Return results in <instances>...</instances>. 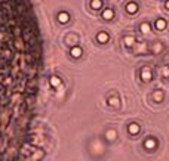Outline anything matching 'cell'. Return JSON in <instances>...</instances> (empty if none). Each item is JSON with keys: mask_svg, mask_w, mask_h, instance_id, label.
<instances>
[{"mask_svg": "<svg viewBox=\"0 0 169 161\" xmlns=\"http://www.w3.org/2000/svg\"><path fill=\"white\" fill-rule=\"evenodd\" d=\"M141 79H142V81H150L151 79H153V74H151V70L150 68H142V71H141Z\"/></svg>", "mask_w": 169, "mask_h": 161, "instance_id": "cell-1", "label": "cell"}, {"mask_svg": "<svg viewBox=\"0 0 169 161\" xmlns=\"http://www.w3.org/2000/svg\"><path fill=\"white\" fill-rule=\"evenodd\" d=\"M82 53H83V50H82L80 46H73V47L70 49V55H71L73 58H80Z\"/></svg>", "mask_w": 169, "mask_h": 161, "instance_id": "cell-2", "label": "cell"}, {"mask_svg": "<svg viewBox=\"0 0 169 161\" xmlns=\"http://www.w3.org/2000/svg\"><path fill=\"white\" fill-rule=\"evenodd\" d=\"M56 18H58V21H59L61 24H67V22L70 21V15H68L67 12H59Z\"/></svg>", "mask_w": 169, "mask_h": 161, "instance_id": "cell-3", "label": "cell"}, {"mask_svg": "<svg viewBox=\"0 0 169 161\" xmlns=\"http://www.w3.org/2000/svg\"><path fill=\"white\" fill-rule=\"evenodd\" d=\"M127 130H129L130 135H138L139 130H141V127H139V124H136V123H130L129 127H127Z\"/></svg>", "mask_w": 169, "mask_h": 161, "instance_id": "cell-4", "label": "cell"}, {"mask_svg": "<svg viewBox=\"0 0 169 161\" xmlns=\"http://www.w3.org/2000/svg\"><path fill=\"white\" fill-rule=\"evenodd\" d=\"M126 10H127V13H136V10H138V4H136L135 1L127 3V4H126Z\"/></svg>", "mask_w": 169, "mask_h": 161, "instance_id": "cell-5", "label": "cell"}, {"mask_svg": "<svg viewBox=\"0 0 169 161\" xmlns=\"http://www.w3.org/2000/svg\"><path fill=\"white\" fill-rule=\"evenodd\" d=\"M156 145H157L156 139H145V142H144V146H145L147 149H154Z\"/></svg>", "mask_w": 169, "mask_h": 161, "instance_id": "cell-6", "label": "cell"}, {"mask_svg": "<svg viewBox=\"0 0 169 161\" xmlns=\"http://www.w3.org/2000/svg\"><path fill=\"white\" fill-rule=\"evenodd\" d=\"M113 16H114L113 9H105V10H104V13H102V18H104L105 21H111V19H113Z\"/></svg>", "mask_w": 169, "mask_h": 161, "instance_id": "cell-7", "label": "cell"}, {"mask_svg": "<svg viewBox=\"0 0 169 161\" xmlns=\"http://www.w3.org/2000/svg\"><path fill=\"white\" fill-rule=\"evenodd\" d=\"M154 25H156V28H157V30H160V31H162V30H165V28H166V21H165L163 18H159V19L156 21V24H154Z\"/></svg>", "mask_w": 169, "mask_h": 161, "instance_id": "cell-8", "label": "cell"}, {"mask_svg": "<svg viewBox=\"0 0 169 161\" xmlns=\"http://www.w3.org/2000/svg\"><path fill=\"white\" fill-rule=\"evenodd\" d=\"M96 40L99 41V43H107V41H108V34H107V33H104V31H101V33H98Z\"/></svg>", "mask_w": 169, "mask_h": 161, "instance_id": "cell-9", "label": "cell"}, {"mask_svg": "<svg viewBox=\"0 0 169 161\" xmlns=\"http://www.w3.org/2000/svg\"><path fill=\"white\" fill-rule=\"evenodd\" d=\"M49 83H50L52 87H58V86H61V79L56 77V76H52V77L49 79Z\"/></svg>", "mask_w": 169, "mask_h": 161, "instance_id": "cell-10", "label": "cell"}, {"mask_svg": "<svg viewBox=\"0 0 169 161\" xmlns=\"http://www.w3.org/2000/svg\"><path fill=\"white\" fill-rule=\"evenodd\" d=\"M90 7L95 9V10H98V9L102 7V1H101V0H92V1H90Z\"/></svg>", "mask_w": 169, "mask_h": 161, "instance_id": "cell-11", "label": "cell"}, {"mask_svg": "<svg viewBox=\"0 0 169 161\" xmlns=\"http://www.w3.org/2000/svg\"><path fill=\"white\" fill-rule=\"evenodd\" d=\"M108 105H110V107H111V105H113V107H119V105H120L119 98H110V99H108Z\"/></svg>", "mask_w": 169, "mask_h": 161, "instance_id": "cell-12", "label": "cell"}, {"mask_svg": "<svg viewBox=\"0 0 169 161\" xmlns=\"http://www.w3.org/2000/svg\"><path fill=\"white\" fill-rule=\"evenodd\" d=\"M123 41H125V44H126V46H132V44L135 43V39H133L132 36H126V37L123 39Z\"/></svg>", "mask_w": 169, "mask_h": 161, "instance_id": "cell-13", "label": "cell"}, {"mask_svg": "<svg viewBox=\"0 0 169 161\" xmlns=\"http://www.w3.org/2000/svg\"><path fill=\"white\" fill-rule=\"evenodd\" d=\"M154 99H156L157 102H160V101L163 99V92H162V90H157V92H154Z\"/></svg>", "mask_w": 169, "mask_h": 161, "instance_id": "cell-14", "label": "cell"}, {"mask_svg": "<svg viewBox=\"0 0 169 161\" xmlns=\"http://www.w3.org/2000/svg\"><path fill=\"white\" fill-rule=\"evenodd\" d=\"M107 139L108 140H114L116 139V132L114 130H108L107 132Z\"/></svg>", "mask_w": 169, "mask_h": 161, "instance_id": "cell-15", "label": "cell"}, {"mask_svg": "<svg viewBox=\"0 0 169 161\" xmlns=\"http://www.w3.org/2000/svg\"><path fill=\"white\" fill-rule=\"evenodd\" d=\"M141 31H142V33H148V31H150V25H148L147 22H142V24H141Z\"/></svg>", "mask_w": 169, "mask_h": 161, "instance_id": "cell-16", "label": "cell"}, {"mask_svg": "<svg viewBox=\"0 0 169 161\" xmlns=\"http://www.w3.org/2000/svg\"><path fill=\"white\" fill-rule=\"evenodd\" d=\"M165 6H166V9H168V10H169V0H168V1H166V4H165Z\"/></svg>", "mask_w": 169, "mask_h": 161, "instance_id": "cell-17", "label": "cell"}, {"mask_svg": "<svg viewBox=\"0 0 169 161\" xmlns=\"http://www.w3.org/2000/svg\"><path fill=\"white\" fill-rule=\"evenodd\" d=\"M166 76H168V77H169V68H168V70H166Z\"/></svg>", "mask_w": 169, "mask_h": 161, "instance_id": "cell-18", "label": "cell"}]
</instances>
